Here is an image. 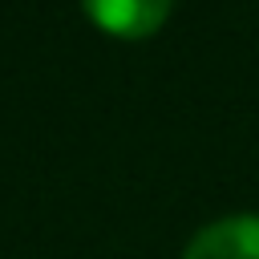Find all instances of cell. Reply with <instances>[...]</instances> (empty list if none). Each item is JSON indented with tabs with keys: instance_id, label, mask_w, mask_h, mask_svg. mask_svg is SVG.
<instances>
[{
	"instance_id": "obj_1",
	"label": "cell",
	"mask_w": 259,
	"mask_h": 259,
	"mask_svg": "<svg viewBox=\"0 0 259 259\" xmlns=\"http://www.w3.org/2000/svg\"><path fill=\"white\" fill-rule=\"evenodd\" d=\"M182 259H259V214H227L198 227Z\"/></svg>"
},
{
	"instance_id": "obj_2",
	"label": "cell",
	"mask_w": 259,
	"mask_h": 259,
	"mask_svg": "<svg viewBox=\"0 0 259 259\" xmlns=\"http://www.w3.org/2000/svg\"><path fill=\"white\" fill-rule=\"evenodd\" d=\"M89 20L101 24L113 36H150L166 16H170V0H81Z\"/></svg>"
}]
</instances>
